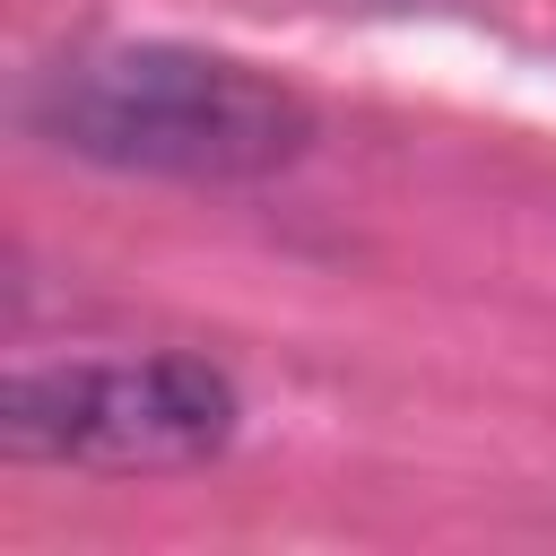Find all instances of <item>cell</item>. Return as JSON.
<instances>
[{
  "instance_id": "obj_1",
  "label": "cell",
  "mask_w": 556,
  "mask_h": 556,
  "mask_svg": "<svg viewBox=\"0 0 556 556\" xmlns=\"http://www.w3.org/2000/svg\"><path fill=\"white\" fill-rule=\"evenodd\" d=\"M43 139L122 165V174H182V182H243L304 148V96L182 43H104L61 61L35 87Z\"/></svg>"
},
{
  "instance_id": "obj_2",
  "label": "cell",
  "mask_w": 556,
  "mask_h": 556,
  "mask_svg": "<svg viewBox=\"0 0 556 556\" xmlns=\"http://www.w3.org/2000/svg\"><path fill=\"white\" fill-rule=\"evenodd\" d=\"M235 382L200 356H70L17 365L0 391V443L78 469H191L226 452Z\"/></svg>"
}]
</instances>
